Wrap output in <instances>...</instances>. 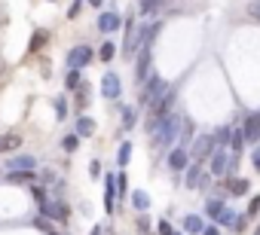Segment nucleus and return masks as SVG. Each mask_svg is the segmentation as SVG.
I'll use <instances>...</instances> for the list:
<instances>
[{
  "mask_svg": "<svg viewBox=\"0 0 260 235\" xmlns=\"http://www.w3.org/2000/svg\"><path fill=\"white\" fill-rule=\"evenodd\" d=\"M150 61H153L150 49H147V46H141V55H138V67H135V76H138V83H141V86L147 83V73H150Z\"/></svg>",
  "mask_w": 260,
  "mask_h": 235,
  "instance_id": "obj_11",
  "label": "nucleus"
},
{
  "mask_svg": "<svg viewBox=\"0 0 260 235\" xmlns=\"http://www.w3.org/2000/svg\"><path fill=\"white\" fill-rule=\"evenodd\" d=\"M92 132H95V120H92V116H77L74 135H77V138H89Z\"/></svg>",
  "mask_w": 260,
  "mask_h": 235,
  "instance_id": "obj_14",
  "label": "nucleus"
},
{
  "mask_svg": "<svg viewBox=\"0 0 260 235\" xmlns=\"http://www.w3.org/2000/svg\"><path fill=\"white\" fill-rule=\"evenodd\" d=\"M211 153H214V138H211V135H199V141H196V147H193L190 159H196V162L202 165Z\"/></svg>",
  "mask_w": 260,
  "mask_h": 235,
  "instance_id": "obj_9",
  "label": "nucleus"
},
{
  "mask_svg": "<svg viewBox=\"0 0 260 235\" xmlns=\"http://www.w3.org/2000/svg\"><path fill=\"white\" fill-rule=\"evenodd\" d=\"M223 211V199H208V205H205V214L211 217V220H217V214Z\"/></svg>",
  "mask_w": 260,
  "mask_h": 235,
  "instance_id": "obj_25",
  "label": "nucleus"
},
{
  "mask_svg": "<svg viewBox=\"0 0 260 235\" xmlns=\"http://www.w3.org/2000/svg\"><path fill=\"white\" fill-rule=\"evenodd\" d=\"M175 101H178V89L175 86H169V92L153 104V110H150V129L159 123V120H166L169 113H175Z\"/></svg>",
  "mask_w": 260,
  "mask_h": 235,
  "instance_id": "obj_3",
  "label": "nucleus"
},
{
  "mask_svg": "<svg viewBox=\"0 0 260 235\" xmlns=\"http://www.w3.org/2000/svg\"><path fill=\"white\" fill-rule=\"evenodd\" d=\"M257 211H260V195H254V199H251V205H248V214H245V217H254Z\"/></svg>",
  "mask_w": 260,
  "mask_h": 235,
  "instance_id": "obj_33",
  "label": "nucleus"
},
{
  "mask_svg": "<svg viewBox=\"0 0 260 235\" xmlns=\"http://www.w3.org/2000/svg\"><path fill=\"white\" fill-rule=\"evenodd\" d=\"M248 13H251V19H257V22H260V0H254V4H251V10H248Z\"/></svg>",
  "mask_w": 260,
  "mask_h": 235,
  "instance_id": "obj_37",
  "label": "nucleus"
},
{
  "mask_svg": "<svg viewBox=\"0 0 260 235\" xmlns=\"http://www.w3.org/2000/svg\"><path fill=\"white\" fill-rule=\"evenodd\" d=\"M175 229H172V223L169 220H159V235H172Z\"/></svg>",
  "mask_w": 260,
  "mask_h": 235,
  "instance_id": "obj_36",
  "label": "nucleus"
},
{
  "mask_svg": "<svg viewBox=\"0 0 260 235\" xmlns=\"http://www.w3.org/2000/svg\"><path fill=\"white\" fill-rule=\"evenodd\" d=\"M211 138H214V147H230V141H233V129H230V126H220Z\"/></svg>",
  "mask_w": 260,
  "mask_h": 235,
  "instance_id": "obj_18",
  "label": "nucleus"
},
{
  "mask_svg": "<svg viewBox=\"0 0 260 235\" xmlns=\"http://www.w3.org/2000/svg\"><path fill=\"white\" fill-rule=\"evenodd\" d=\"M113 55H116V46H113V43H101L98 58H101V61H113Z\"/></svg>",
  "mask_w": 260,
  "mask_h": 235,
  "instance_id": "obj_26",
  "label": "nucleus"
},
{
  "mask_svg": "<svg viewBox=\"0 0 260 235\" xmlns=\"http://www.w3.org/2000/svg\"><path fill=\"white\" fill-rule=\"evenodd\" d=\"M19 144H22V138H19V135H10V138L0 141V150H13V147H19Z\"/></svg>",
  "mask_w": 260,
  "mask_h": 235,
  "instance_id": "obj_29",
  "label": "nucleus"
},
{
  "mask_svg": "<svg viewBox=\"0 0 260 235\" xmlns=\"http://www.w3.org/2000/svg\"><path fill=\"white\" fill-rule=\"evenodd\" d=\"M80 10H83V0H74L71 10H68V19H77V16H80Z\"/></svg>",
  "mask_w": 260,
  "mask_h": 235,
  "instance_id": "obj_32",
  "label": "nucleus"
},
{
  "mask_svg": "<svg viewBox=\"0 0 260 235\" xmlns=\"http://www.w3.org/2000/svg\"><path fill=\"white\" fill-rule=\"evenodd\" d=\"M166 92H169V83H166L162 76H147V83H144V89H141V95H138V104L153 107Z\"/></svg>",
  "mask_w": 260,
  "mask_h": 235,
  "instance_id": "obj_2",
  "label": "nucleus"
},
{
  "mask_svg": "<svg viewBox=\"0 0 260 235\" xmlns=\"http://www.w3.org/2000/svg\"><path fill=\"white\" fill-rule=\"evenodd\" d=\"M92 235H104V229H101V226H95V229H92Z\"/></svg>",
  "mask_w": 260,
  "mask_h": 235,
  "instance_id": "obj_40",
  "label": "nucleus"
},
{
  "mask_svg": "<svg viewBox=\"0 0 260 235\" xmlns=\"http://www.w3.org/2000/svg\"><path fill=\"white\" fill-rule=\"evenodd\" d=\"M132 208H135L138 214L150 211V195H147L144 189H135V192H132Z\"/></svg>",
  "mask_w": 260,
  "mask_h": 235,
  "instance_id": "obj_16",
  "label": "nucleus"
},
{
  "mask_svg": "<svg viewBox=\"0 0 260 235\" xmlns=\"http://www.w3.org/2000/svg\"><path fill=\"white\" fill-rule=\"evenodd\" d=\"M236 217H239V214H236L233 208H226V205H223V211L217 214V220H214V223H217V226H230V229H233V223H236Z\"/></svg>",
  "mask_w": 260,
  "mask_h": 235,
  "instance_id": "obj_22",
  "label": "nucleus"
},
{
  "mask_svg": "<svg viewBox=\"0 0 260 235\" xmlns=\"http://www.w3.org/2000/svg\"><path fill=\"white\" fill-rule=\"evenodd\" d=\"M116 192H119V195H125V192H128V177H125V171H119V174H116Z\"/></svg>",
  "mask_w": 260,
  "mask_h": 235,
  "instance_id": "obj_28",
  "label": "nucleus"
},
{
  "mask_svg": "<svg viewBox=\"0 0 260 235\" xmlns=\"http://www.w3.org/2000/svg\"><path fill=\"white\" fill-rule=\"evenodd\" d=\"M172 235H184V232H172Z\"/></svg>",
  "mask_w": 260,
  "mask_h": 235,
  "instance_id": "obj_41",
  "label": "nucleus"
},
{
  "mask_svg": "<svg viewBox=\"0 0 260 235\" xmlns=\"http://www.w3.org/2000/svg\"><path fill=\"white\" fill-rule=\"evenodd\" d=\"M181 226H184V232H187V235H202V229H205V220H202L199 214H187V217L181 220Z\"/></svg>",
  "mask_w": 260,
  "mask_h": 235,
  "instance_id": "obj_13",
  "label": "nucleus"
},
{
  "mask_svg": "<svg viewBox=\"0 0 260 235\" xmlns=\"http://www.w3.org/2000/svg\"><path fill=\"white\" fill-rule=\"evenodd\" d=\"M89 174H92V177H101V174H104V168H101V162H98V159H92V162H89Z\"/></svg>",
  "mask_w": 260,
  "mask_h": 235,
  "instance_id": "obj_31",
  "label": "nucleus"
},
{
  "mask_svg": "<svg viewBox=\"0 0 260 235\" xmlns=\"http://www.w3.org/2000/svg\"><path fill=\"white\" fill-rule=\"evenodd\" d=\"M190 150H184V147H172L169 150V156H166V165L172 168V171H187L190 168Z\"/></svg>",
  "mask_w": 260,
  "mask_h": 235,
  "instance_id": "obj_7",
  "label": "nucleus"
},
{
  "mask_svg": "<svg viewBox=\"0 0 260 235\" xmlns=\"http://www.w3.org/2000/svg\"><path fill=\"white\" fill-rule=\"evenodd\" d=\"M251 165H254V171H260V144H257L254 153H251Z\"/></svg>",
  "mask_w": 260,
  "mask_h": 235,
  "instance_id": "obj_35",
  "label": "nucleus"
},
{
  "mask_svg": "<svg viewBox=\"0 0 260 235\" xmlns=\"http://www.w3.org/2000/svg\"><path fill=\"white\" fill-rule=\"evenodd\" d=\"M61 147H64V150H68V153H74V150H77V147H80V138H77V135H68V138H64V141H61Z\"/></svg>",
  "mask_w": 260,
  "mask_h": 235,
  "instance_id": "obj_30",
  "label": "nucleus"
},
{
  "mask_svg": "<svg viewBox=\"0 0 260 235\" xmlns=\"http://www.w3.org/2000/svg\"><path fill=\"white\" fill-rule=\"evenodd\" d=\"M43 214L58 217V220H68V205H61V202H43Z\"/></svg>",
  "mask_w": 260,
  "mask_h": 235,
  "instance_id": "obj_17",
  "label": "nucleus"
},
{
  "mask_svg": "<svg viewBox=\"0 0 260 235\" xmlns=\"http://www.w3.org/2000/svg\"><path fill=\"white\" fill-rule=\"evenodd\" d=\"M64 86H68V92H77V89H83V76H80V70H68V80H64Z\"/></svg>",
  "mask_w": 260,
  "mask_h": 235,
  "instance_id": "obj_23",
  "label": "nucleus"
},
{
  "mask_svg": "<svg viewBox=\"0 0 260 235\" xmlns=\"http://www.w3.org/2000/svg\"><path fill=\"white\" fill-rule=\"evenodd\" d=\"M226 183H230V186H226V192H230V195H245V192L251 189V183H248V180H242V177H233V180H226Z\"/></svg>",
  "mask_w": 260,
  "mask_h": 235,
  "instance_id": "obj_19",
  "label": "nucleus"
},
{
  "mask_svg": "<svg viewBox=\"0 0 260 235\" xmlns=\"http://www.w3.org/2000/svg\"><path fill=\"white\" fill-rule=\"evenodd\" d=\"M7 168H10V171H34V168H37V159H34V156H13V159L7 162Z\"/></svg>",
  "mask_w": 260,
  "mask_h": 235,
  "instance_id": "obj_12",
  "label": "nucleus"
},
{
  "mask_svg": "<svg viewBox=\"0 0 260 235\" xmlns=\"http://www.w3.org/2000/svg\"><path fill=\"white\" fill-rule=\"evenodd\" d=\"M119 120H122V132H128V129L135 126V120H138V110H135V107H122Z\"/></svg>",
  "mask_w": 260,
  "mask_h": 235,
  "instance_id": "obj_20",
  "label": "nucleus"
},
{
  "mask_svg": "<svg viewBox=\"0 0 260 235\" xmlns=\"http://www.w3.org/2000/svg\"><path fill=\"white\" fill-rule=\"evenodd\" d=\"M242 135H245V144H251V147H257V144H260V113L245 116V123H242Z\"/></svg>",
  "mask_w": 260,
  "mask_h": 235,
  "instance_id": "obj_8",
  "label": "nucleus"
},
{
  "mask_svg": "<svg viewBox=\"0 0 260 235\" xmlns=\"http://www.w3.org/2000/svg\"><path fill=\"white\" fill-rule=\"evenodd\" d=\"M101 4L104 0H89V7H95V10H101Z\"/></svg>",
  "mask_w": 260,
  "mask_h": 235,
  "instance_id": "obj_39",
  "label": "nucleus"
},
{
  "mask_svg": "<svg viewBox=\"0 0 260 235\" xmlns=\"http://www.w3.org/2000/svg\"><path fill=\"white\" fill-rule=\"evenodd\" d=\"M55 116H58V120H64V116H68V101H64V95L55 98Z\"/></svg>",
  "mask_w": 260,
  "mask_h": 235,
  "instance_id": "obj_27",
  "label": "nucleus"
},
{
  "mask_svg": "<svg viewBox=\"0 0 260 235\" xmlns=\"http://www.w3.org/2000/svg\"><path fill=\"white\" fill-rule=\"evenodd\" d=\"M202 235H220V226H217V223H211V226H205V229H202Z\"/></svg>",
  "mask_w": 260,
  "mask_h": 235,
  "instance_id": "obj_38",
  "label": "nucleus"
},
{
  "mask_svg": "<svg viewBox=\"0 0 260 235\" xmlns=\"http://www.w3.org/2000/svg\"><path fill=\"white\" fill-rule=\"evenodd\" d=\"M101 95H104L107 101H116V98L122 95V80H119L113 70H107V73L101 76Z\"/></svg>",
  "mask_w": 260,
  "mask_h": 235,
  "instance_id": "obj_6",
  "label": "nucleus"
},
{
  "mask_svg": "<svg viewBox=\"0 0 260 235\" xmlns=\"http://www.w3.org/2000/svg\"><path fill=\"white\" fill-rule=\"evenodd\" d=\"M128 156H132V141H122L119 150H116V165L125 168V165H128Z\"/></svg>",
  "mask_w": 260,
  "mask_h": 235,
  "instance_id": "obj_21",
  "label": "nucleus"
},
{
  "mask_svg": "<svg viewBox=\"0 0 260 235\" xmlns=\"http://www.w3.org/2000/svg\"><path fill=\"white\" fill-rule=\"evenodd\" d=\"M119 25H122L119 13H98V31L101 34H113V31H119Z\"/></svg>",
  "mask_w": 260,
  "mask_h": 235,
  "instance_id": "obj_10",
  "label": "nucleus"
},
{
  "mask_svg": "<svg viewBox=\"0 0 260 235\" xmlns=\"http://www.w3.org/2000/svg\"><path fill=\"white\" fill-rule=\"evenodd\" d=\"M95 58V52H92V46H86V43H80V46H74L71 52H68V67L71 70H80V67H86L89 61Z\"/></svg>",
  "mask_w": 260,
  "mask_h": 235,
  "instance_id": "obj_5",
  "label": "nucleus"
},
{
  "mask_svg": "<svg viewBox=\"0 0 260 235\" xmlns=\"http://www.w3.org/2000/svg\"><path fill=\"white\" fill-rule=\"evenodd\" d=\"M159 7H162V0H138V13L144 19H153L159 13Z\"/></svg>",
  "mask_w": 260,
  "mask_h": 235,
  "instance_id": "obj_15",
  "label": "nucleus"
},
{
  "mask_svg": "<svg viewBox=\"0 0 260 235\" xmlns=\"http://www.w3.org/2000/svg\"><path fill=\"white\" fill-rule=\"evenodd\" d=\"M254 235H260V226H257V232H254Z\"/></svg>",
  "mask_w": 260,
  "mask_h": 235,
  "instance_id": "obj_42",
  "label": "nucleus"
},
{
  "mask_svg": "<svg viewBox=\"0 0 260 235\" xmlns=\"http://www.w3.org/2000/svg\"><path fill=\"white\" fill-rule=\"evenodd\" d=\"M181 126H184V116H181V113H169L166 120H159V123L150 129V135H153V147H159V150H172V144L181 138Z\"/></svg>",
  "mask_w": 260,
  "mask_h": 235,
  "instance_id": "obj_1",
  "label": "nucleus"
},
{
  "mask_svg": "<svg viewBox=\"0 0 260 235\" xmlns=\"http://www.w3.org/2000/svg\"><path fill=\"white\" fill-rule=\"evenodd\" d=\"M7 180H10V183H31V180H34V171H10Z\"/></svg>",
  "mask_w": 260,
  "mask_h": 235,
  "instance_id": "obj_24",
  "label": "nucleus"
},
{
  "mask_svg": "<svg viewBox=\"0 0 260 235\" xmlns=\"http://www.w3.org/2000/svg\"><path fill=\"white\" fill-rule=\"evenodd\" d=\"M236 162L239 159H233L223 147H214V153L208 156V168H211V174L214 177H223V174H230L233 168H236Z\"/></svg>",
  "mask_w": 260,
  "mask_h": 235,
  "instance_id": "obj_4",
  "label": "nucleus"
},
{
  "mask_svg": "<svg viewBox=\"0 0 260 235\" xmlns=\"http://www.w3.org/2000/svg\"><path fill=\"white\" fill-rule=\"evenodd\" d=\"M245 226H248V217H242V214H239V217H236V223H233V229H236V232H245Z\"/></svg>",
  "mask_w": 260,
  "mask_h": 235,
  "instance_id": "obj_34",
  "label": "nucleus"
}]
</instances>
